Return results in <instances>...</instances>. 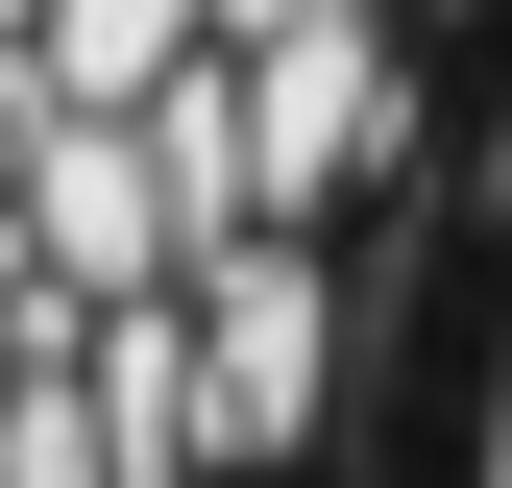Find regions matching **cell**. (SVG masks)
Returning <instances> with one entry per match:
<instances>
[{"instance_id":"obj_1","label":"cell","mask_w":512,"mask_h":488,"mask_svg":"<svg viewBox=\"0 0 512 488\" xmlns=\"http://www.w3.org/2000/svg\"><path fill=\"white\" fill-rule=\"evenodd\" d=\"M439 196H464V269H415V318H439V464L415 488H512V25H488V98L439 147Z\"/></svg>"},{"instance_id":"obj_2","label":"cell","mask_w":512,"mask_h":488,"mask_svg":"<svg viewBox=\"0 0 512 488\" xmlns=\"http://www.w3.org/2000/svg\"><path fill=\"white\" fill-rule=\"evenodd\" d=\"M0 488H220V464L171 440L147 391H98V366H49V342H0Z\"/></svg>"}]
</instances>
